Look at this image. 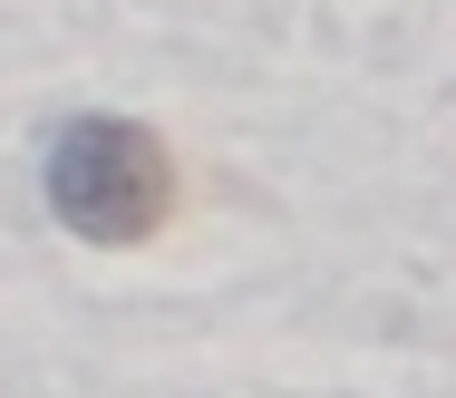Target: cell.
<instances>
[{
    "label": "cell",
    "mask_w": 456,
    "mask_h": 398,
    "mask_svg": "<svg viewBox=\"0 0 456 398\" xmlns=\"http://www.w3.org/2000/svg\"><path fill=\"white\" fill-rule=\"evenodd\" d=\"M49 214L78 243H146L175 214V156L136 117H69L49 146Z\"/></svg>",
    "instance_id": "1"
}]
</instances>
